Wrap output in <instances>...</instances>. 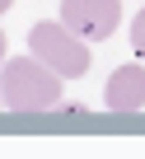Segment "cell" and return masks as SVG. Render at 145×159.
Instances as JSON below:
<instances>
[{
	"label": "cell",
	"instance_id": "obj_2",
	"mask_svg": "<svg viewBox=\"0 0 145 159\" xmlns=\"http://www.w3.org/2000/svg\"><path fill=\"white\" fill-rule=\"evenodd\" d=\"M28 56H38L42 66H52L61 80H80L89 70V47L84 38H75L61 19H47V24H33L28 28Z\"/></svg>",
	"mask_w": 145,
	"mask_h": 159
},
{
	"label": "cell",
	"instance_id": "obj_5",
	"mask_svg": "<svg viewBox=\"0 0 145 159\" xmlns=\"http://www.w3.org/2000/svg\"><path fill=\"white\" fill-rule=\"evenodd\" d=\"M131 47H136V56L145 61V10L131 19Z\"/></svg>",
	"mask_w": 145,
	"mask_h": 159
},
{
	"label": "cell",
	"instance_id": "obj_4",
	"mask_svg": "<svg viewBox=\"0 0 145 159\" xmlns=\"http://www.w3.org/2000/svg\"><path fill=\"white\" fill-rule=\"evenodd\" d=\"M103 103L112 112H136L145 108V66H117L108 75V84H103Z\"/></svg>",
	"mask_w": 145,
	"mask_h": 159
},
{
	"label": "cell",
	"instance_id": "obj_3",
	"mask_svg": "<svg viewBox=\"0 0 145 159\" xmlns=\"http://www.w3.org/2000/svg\"><path fill=\"white\" fill-rule=\"evenodd\" d=\"M61 24L84 42H103L122 24V0H61Z\"/></svg>",
	"mask_w": 145,
	"mask_h": 159
},
{
	"label": "cell",
	"instance_id": "obj_1",
	"mask_svg": "<svg viewBox=\"0 0 145 159\" xmlns=\"http://www.w3.org/2000/svg\"><path fill=\"white\" fill-rule=\"evenodd\" d=\"M0 103L5 112H47L61 103V75L38 56H10L0 70Z\"/></svg>",
	"mask_w": 145,
	"mask_h": 159
},
{
	"label": "cell",
	"instance_id": "obj_6",
	"mask_svg": "<svg viewBox=\"0 0 145 159\" xmlns=\"http://www.w3.org/2000/svg\"><path fill=\"white\" fill-rule=\"evenodd\" d=\"M10 5H14V0H0V10H10Z\"/></svg>",
	"mask_w": 145,
	"mask_h": 159
}]
</instances>
